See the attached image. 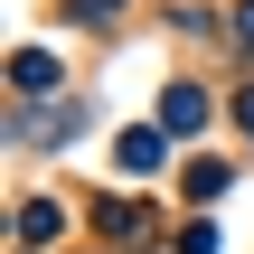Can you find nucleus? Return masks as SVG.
Returning a JSON list of instances; mask_svg holds the SVG:
<instances>
[{"label": "nucleus", "mask_w": 254, "mask_h": 254, "mask_svg": "<svg viewBox=\"0 0 254 254\" xmlns=\"http://www.w3.org/2000/svg\"><path fill=\"white\" fill-rule=\"evenodd\" d=\"M160 160V132H123V170H151Z\"/></svg>", "instance_id": "f257e3e1"}]
</instances>
